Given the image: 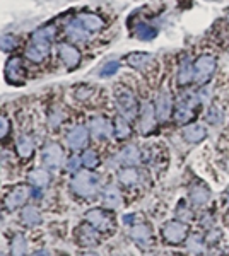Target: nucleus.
<instances>
[{
	"mask_svg": "<svg viewBox=\"0 0 229 256\" xmlns=\"http://www.w3.org/2000/svg\"><path fill=\"white\" fill-rule=\"evenodd\" d=\"M65 34H67V38L70 41H74V43H86V41L89 40V31L82 26L79 19L70 20L67 26H65Z\"/></svg>",
	"mask_w": 229,
	"mask_h": 256,
	"instance_id": "nucleus-14",
	"label": "nucleus"
},
{
	"mask_svg": "<svg viewBox=\"0 0 229 256\" xmlns=\"http://www.w3.org/2000/svg\"><path fill=\"white\" fill-rule=\"evenodd\" d=\"M99 186H101V180H99L98 174L91 172V169H86V171H79L76 176L70 181V188L76 193L77 196L82 198H93L96 196V193L99 192Z\"/></svg>",
	"mask_w": 229,
	"mask_h": 256,
	"instance_id": "nucleus-2",
	"label": "nucleus"
},
{
	"mask_svg": "<svg viewBox=\"0 0 229 256\" xmlns=\"http://www.w3.org/2000/svg\"><path fill=\"white\" fill-rule=\"evenodd\" d=\"M190 198L193 200L195 205H203L210 198V193L203 184H195V186L190 190Z\"/></svg>",
	"mask_w": 229,
	"mask_h": 256,
	"instance_id": "nucleus-29",
	"label": "nucleus"
},
{
	"mask_svg": "<svg viewBox=\"0 0 229 256\" xmlns=\"http://www.w3.org/2000/svg\"><path fill=\"white\" fill-rule=\"evenodd\" d=\"M57 30L50 24V26L41 28L31 36L29 43L24 50V56L33 62V64H41L50 55V48H52V41L55 38Z\"/></svg>",
	"mask_w": 229,
	"mask_h": 256,
	"instance_id": "nucleus-1",
	"label": "nucleus"
},
{
	"mask_svg": "<svg viewBox=\"0 0 229 256\" xmlns=\"http://www.w3.org/2000/svg\"><path fill=\"white\" fill-rule=\"evenodd\" d=\"M162 236L168 242H181L183 239L186 238V226L183 222H178V220H171L164 226L162 229Z\"/></svg>",
	"mask_w": 229,
	"mask_h": 256,
	"instance_id": "nucleus-13",
	"label": "nucleus"
},
{
	"mask_svg": "<svg viewBox=\"0 0 229 256\" xmlns=\"http://www.w3.org/2000/svg\"><path fill=\"white\" fill-rule=\"evenodd\" d=\"M26 251H28L26 239H24L23 234H16L11 242V254L12 256H24Z\"/></svg>",
	"mask_w": 229,
	"mask_h": 256,
	"instance_id": "nucleus-31",
	"label": "nucleus"
},
{
	"mask_svg": "<svg viewBox=\"0 0 229 256\" xmlns=\"http://www.w3.org/2000/svg\"><path fill=\"white\" fill-rule=\"evenodd\" d=\"M101 202H103V205H105V207H108V208L120 207V204H122V195H120L118 188H115L113 184L106 186L105 190H103Z\"/></svg>",
	"mask_w": 229,
	"mask_h": 256,
	"instance_id": "nucleus-21",
	"label": "nucleus"
},
{
	"mask_svg": "<svg viewBox=\"0 0 229 256\" xmlns=\"http://www.w3.org/2000/svg\"><path fill=\"white\" fill-rule=\"evenodd\" d=\"M226 200L229 202V190H227V193H226Z\"/></svg>",
	"mask_w": 229,
	"mask_h": 256,
	"instance_id": "nucleus-44",
	"label": "nucleus"
},
{
	"mask_svg": "<svg viewBox=\"0 0 229 256\" xmlns=\"http://www.w3.org/2000/svg\"><path fill=\"white\" fill-rule=\"evenodd\" d=\"M135 36L139 40H142V41H151L154 40L157 36V30L156 28H152V26H149V24H139V26L135 28Z\"/></svg>",
	"mask_w": 229,
	"mask_h": 256,
	"instance_id": "nucleus-32",
	"label": "nucleus"
},
{
	"mask_svg": "<svg viewBox=\"0 0 229 256\" xmlns=\"http://www.w3.org/2000/svg\"><path fill=\"white\" fill-rule=\"evenodd\" d=\"M227 16H229V10H227Z\"/></svg>",
	"mask_w": 229,
	"mask_h": 256,
	"instance_id": "nucleus-46",
	"label": "nucleus"
},
{
	"mask_svg": "<svg viewBox=\"0 0 229 256\" xmlns=\"http://www.w3.org/2000/svg\"><path fill=\"white\" fill-rule=\"evenodd\" d=\"M118 180H120V183L125 184V186H134V184L139 183L140 172L135 166H125L123 169L118 171Z\"/></svg>",
	"mask_w": 229,
	"mask_h": 256,
	"instance_id": "nucleus-23",
	"label": "nucleus"
},
{
	"mask_svg": "<svg viewBox=\"0 0 229 256\" xmlns=\"http://www.w3.org/2000/svg\"><path fill=\"white\" fill-rule=\"evenodd\" d=\"M193 80V65L190 64L188 58H183L180 62V68H178V86H188Z\"/></svg>",
	"mask_w": 229,
	"mask_h": 256,
	"instance_id": "nucleus-26",
	"label": "nucleus"
},
{
	"mask_svg": "<svg viewBox=\"0 0 229 256\" xmlns=\"http://www.w3.org/2000/svg\"><path fill=\"white\" fill-rule=\"evenodd\" d=\"M64 120H65V113L62 110H53L52 113H50V125L53 128L60 126L62 123H64Z\"/></svg>",
	"mask_w": 229,
	"mask_h": 256,
	"instance_id": "nucleus-37",
	"label": "nucleus"
},
{
	"mask_svg": "<svg viewBox=\"0 0 229 256\" xmlns=\"http://www.w3.org/2000/svg\"><path fill=\"white\" fill-rule=\"evenodd\" d=\"M207 135V130L203 125H198V123H193V125H188L183 130V138L186 140V142H191V144H197L200 142V140L205 138Z\"/></svg>",
	"mask_w": 229,
	"mask_h": 256,
	"instance_id": "nucleus-22",
	"label": "nucleus"
},
{
	"mask_svg": "<svg viewBox=\"0 0 229 256\" xmlns=\"http://www.w3.org/2000/svg\"><path fill=\"white\" fill-rule=\"evenodd\" d=\"M205 120H207V123H210V125H220V123H222V113H220L219 108L210 106L205 114Z\"/></svg>",
	"mask_w": 229,
	"mask_h": 256,
	"instance_id": "nucleus-35",
	"label": "nucleus"
},
{
	"mask_svg": "<svg viewBox=\"0 0 229 256\" xmlns=\"http://www.w3.org/2000/svg\"><path fill=\"white\" fill-rule=\"evenodd\" d=\"M21 220H23L24 226L28 227H36L41 222V214L40 210L35 207V205H29V207H24L23 212H21Z\"/></svg>",
	"mask_w": 229,
	"mask_h": 256,
	"instance_id": "nucleus-27",
	"label": "nucleus"
},
{
	"mask_svg": "<svg viewBox=\"0 0 229 256\" xmlns=\"http://www.w3.org/2000/svg\"><path fill=\"white\" fill-rule=\"evenodd\" d=\"M118 68H120L118 62L111 60V62H108V64L103 65V68H101V72H99V76H101V77H111V76H115V74L118 72Z\"/></svg>",
	"mask_w": 229,
	"mask_h": 256,
	"instance_id": "nucleus-36",
	"label": "nucleus"
},
{
	"mask_svg": "<svg viewBox=\"0 0 229 256\" xmlns=\"http://www.w3.org/2000/svg\"><path fill=\"white\" fill-rule=\"evenodd\" d=\"M209 96H210L209 89H207V88H202V89H200V92L197 94L198 102H200V104H202V102H207V101H209Z\"/></svg>",
	"mask_w": 229,
	"mask_h": 256,
	"instance_id": "nucleus-41",
	"label": "nucleus"
},
{
	"mask_svg": "<svg viewBox=\"0 0 229 256\" xmlns=\"http://www.w3.org/2000/svg\"><path fill=\"white\" fill-rule=\"evenodd\" d=\"M6 80L11 86H23L26 80V68L23 65V60L19 56H11L6 64V70H4Z\"/></svg>",
	"mask_w": 229,
	"mask_h": 256,
	"instance_id": "nucleus-5",
	"label": "nucleus"
},
{
	"mask_svg": "<svg viewBox=\"0 0 229 256\" xmlns=\"http://www.w3.org/2000/svg\"><path fill=\"white\" fill-rule=\"evenodd\" d=\"M215 70V58L212 55H202L200 58L193 64V80L197 84H207L209 79L214 76Z\"/></svg>",
	"mask_w": 229,
	"mask_h": 256,
	"instance_id": "nucleus-4",
	"label": "nucleus"
},
{
	"mask_svg": "<svg viewBox=\"0 0 229 256\" xmlns=\"http://www.w3.org/2000/svg\"><path fill=\"white\" fill-rule=\"evenodd\" d=\"M81 162H82V159L79 158V156H72V158L67 160V171H70V172L77 171L79 164H81Z\"/></svg>",
	"mask_w": 229,
	"mask_h": 256,
	"instance_id": "nucleus-39",
	"label": "nucleus"
},
{
	"mask_svg": "<svg viewBox=\"0 0 229 256\" xmlns=\"http://www.w3.org/2000/svg\"><path fill=\"white\" fill-rule=\"evenodd\" d=\"M58 56H60L62 64L69 70H74L81 64V52L70 43H60L58 44Z\"/></svg>",
	"mask_w": 229,
	"mask_h": 256,
	"instance_id": "nucleus-10",
	"label": "nucleus"
},
{
	"mask_svg": "<svg viewBox=\"0 0 229 256\" xmlns=\"http://www.w3.org/2000/svg\"><path fill=\"white\" fill-rule=\"evenodd\" d=\"M81 20V24L86 28L89 32H96V31H101L105 28V20L103 18H99L98 14H91V12H86V14H81L77 18Z\"/></svg>",
	"mask_w": 229,
	"mask_h": 256,
	"instance_id": "nucleus-19",
	"label": "nucleus"
},
{
	"mask_svg": "<svg viewBox=\"0 0 229 256\" xmlns=\"http://www.w3.org/2000/svg\"><path fill=\"white\" fill-rule=\"evenodd\" d=\"M89 128H86L84 125H76L74 128H70L67 137V146L72 148V150H79V148H82L87 144V140H89Z\"/></svg>",
	"mask_w": 229,
	"mask_h": 256,
	"instance_id": "nucleus-11",
	"label": "nucleus"
},
{
	"mask_svg": "<svg viewBox=\"0 0 229 256\" xmlns=\"http://www.w3.org/2000/svg\"><path fill=\"white\" fill-rule=\"evenodd\" d=\"M31 256H50L48 251H45V250H41V251H36V253H33Z\"/></svg>",
	"mask_w": 229,
	"mask_h": 256,
	"instance_id": "nucleus-42",
	"label": "nucleus"
},
{
	"mask_svg": "<svg viewBox=\"0 0 229 256\" xmlns=\"http://www.w3.org/2000/svg\"><path fill=\"white\" fill-rule=\"evenodd\" d=\"M152 60V55L151 53H145V52H134L127 56V64L134 68H144L149 62Z\"/></svg>",
	"mask_w": 229,
	"mask_h": 256,
	"instance_id": "nucleus-28",
	"label": "nucleus"
},
{
	"mask_svg": "<svg viewBox=\"0 0 229 256\" xmlns=\"http://www.w3.org/2000/svg\"><path fill=\"white\" fill-rule=\"evenodd\" d=\"M29 181H31L33 186L36 188H47L50 184V181H52V176H50V172L47 169L40 168V169H33L31 172H29Z\"/></svg>",
	"mask_w": 229,
	"mask_h": 256,
	"instance_id": "nucleus-25",
	"label": "nucleus"
},
{
	"mask_svg": "<svg viewBox=\"0 0 229 256\" xmlns=\"http://www.w3.org/2000/svg\"><path fill=\"white\" fill-rule=\"evenodd\" d=\"M132 134V126H130V122H128L127 118H123L122 114L120 116L115 118L113 122V135L118 140H125L128 138Z\"/></svg>",
	"mask_w": 229,
	"mask_h": 256,
	"instance_id": "nucleus-24",
	"label": "nucleus"
},
{
	"mask_svg": "<svg viewBox=\"0 0 229 256\" xmlns=\"http://www.w3.org/2000/svg\"><path fill=\"white\" fill-rule=\"evenodd\" d=\"M41 159H43V164L50 169H58L64 166L65 160V154L64 148H62L60 144L52 142L48 146L43 147V152H41Z\"/></svg>",
	"mask_w": 229,
	"mask_h": 256,
	"instance_id": "nucleus-6",
	"label": "nucleus"
},
{
	"mask_svg": "<svg viewBox=\"0 0 229 256\" xmlns=\"http://www.w3.org/2000/svg\"><path fill=\"white\" fill-rule=\"evenodd\" d=\"M191 118H193V108H191L190 104H186V102L180 101L178 108L174 110V120H176L178 123H186V122H190Z\"/></svg>",
	"mask_w": 229,
	"mask_h": 256,
	"instance_id": "nucleus-30",
	"label": "nucleus"
},
{
	"mask_svg": "<svg viewBox=\"0 0 229 256\" xmlns=\"http://www.w3.org/2000/svg\"><path fill=\"white\" fill-rule=\"evenodd\" d=\"M156 108L151 104V102H147V104H144V108L140 110V132L142 134H151L154 130V126H156Z\"/></svg>",
	"mask_w": 229,
	"mask_h": 256,
	"instance_id": "nucleus-15",
	"label": "nucleus"
},
{
	"mask_svg": "<svg viewBox=\"0 0 229 256\" xmlns=\"http://www.w3.org/2000/svg\"><path fill=\"white\" fill-rule=\"evenodd\" d=\"M86 220L91 226L96 227L99 232H108V230L113 229V217L103 208H93L86 212Z\"/></svg>",
	"mask_w": 229,
	"mask_h": 256,
	"instance_id": "nucleus-7",
	"label": "nucleus"
},
{
	"mask_svg": "<svg viewBox=\"0 0 229 256\" xmlns=\"http://www.w3.org/2000/svg\"><path fill=\"white\" fill-rule=\"evenodd\" d=\"M11 132V123L9 120H7V116H4V114H0V138L7 137Z\"/></svg>",
	"mask_w": 229,
	"mask_h": 256,
	"instance_id": "nucleus-38",
	"label": "nucleus"
},
{
	"mask_svg": "<svg viewBox=\"0 0 229 256\" xmlns=\"http://www.w3.org/2000/svg\"><path fill=\"white\" fill-rule=\"evenodd\" d=\"M130 238L134 239L137 244L149 246V244H151L152 234H151V229H149L145 224H137V226H134L130 229Z\"/></svg>",
	"mask_w": 229,
	"mask_h": 256,
	"instance_id": "nucleus-20",
	"label": "nucleus"
},
{
	"mask_svg": "<svg viewBox=\"0 0 229 256\" xmlns=\"http://www.w3.org/2000/svg\"><path fill=\"white\" fill-rule=\"evenodd\" d=\"M31 186L29 184H19V186L12 188L9 192V195L4 198V204H6L7 210H16L19 207H23L28 202V198L31 196Z\"/></svg>",
	"mask_w": 229,
	"mask_h": 256,
	"instance_id": "nucleus-8",
	"label": "nucleus"
},
{
	"mask_svg": "<svg viewBox=\"0 0 229 256\" xmlns=\"http://www.w3.org/2000/svg\"><path fill=\"white\" fill-rule=\"evenodd\" d=\"M140 159H142L140 158V152L135 146L123 147L122 150H120L118 158H116V160H118L120 164H123V166H137V164L140 162Z\"/></svg>",
	"mask_w": 229,
	"mask_h": 256,
	"instance_id": "nucleus-18",
	"label": "nucleus"
},
{
	"mask_svg": "<svg viewBox=\"0 0 229 256\" xmlns=\"http://www.w3.org/2000/svg\"><path fill=\"white\" fill-rule=\"evenodd\" d=\"M79 256H98L96 253H89V251H87V253H82V254H79Z\"/></svg>",
	"mask_w": 229,
	"mask_h": 256,
	"instance_id": "nucleus-43",
	"label": "nucleus"
},
{
	"mask_svg": "<svg viewBox=\"0 0 229 256\" xmlns=\"http://www.w3.org/2000/svg\"><path fill=\"white\" fill-rule=\"evenodd\" d=\"M0 220H2V212H0Z\"/></svg>",
	"mask_w": 229,
	"mask_h": 256,
	"instance_id": "nucleus-45",
	"label": "nucleus"
},
{
	"mask_svg": "<svg viewBox=\"0 0 229 256\" xmlns=\"http://www.w3.org/2000/svg\"><path fill=\"white\" fill-rule=\"evenodd\" d=\"M115 99H116V108H118L120 114H122L123 118L132 122V120H135L139 116V102H137L132 90H128L125 88L116 89Z\"/></svg>",
	"mask_w": 229,
	"mask_h": 256,
	"instance_id": "nucleus-3",
	"label": "nucleus"
},
{
	"mask_svg": "<svg viewBox=\"0 0 229 256\" xmlns=\"http://www.w3.org/2000/svg\"><path fill=\"white\" fill-rule=\"evenodd\" d=\"M16 150H18V156L21 159H29L33 154H35V142H33L31 135H19L18 140H16Z\"/></svg>",
	"mask_w": 229,
	"mask_h": 256,
	"instance_id": "nucleus-17",
	"label": "nucleus"
},
{
	"mask_svg": "<svg viewBox=\"0 0 229 256\" xmlns=\"http://www.w3.org/2000/svg\"><path fill=\"white\" fill-rule=\"evenodd\" d=\"M0 256H2V254H0Z\"/></svg>",
	"mask_w": 229,
	"mask_h": 256,
	"instance_id": "nucleus-47",
	"label": "nucleus"
},
{
	"mask_svg": "<svg viewBox=\"0 0 229 256\" xmlns=\"http://www.w3.org/2000/svg\"><path fill=\"white\" fill-rule=\"evenodd\" d=\"M89 134L94 140H108L113 135V125L105 116H93L89 120Z\"/></svg>",
	"mask_w": 229,
	"mask_h": 256,
	"instance_id": "nucleus-9",
	"label": "nucleus"
},
{
	"mask_svg": "<svg viewBox=\"0 0 229 256\" xmlns=\"http://www.w3.org/2000/svg\"><path fill=\"white\" fill-rule=\"evenodd\" d=\"M91 92H93V89H87L86 86H82V88H79L76 90V94L79 96V99H86V98H89L91 96Z\"/></svg>",
	"mask_w": 229,
	"mask_h": 256,
	"instance_id": "nucleus-40",
	"label": "nucleus"
},
{
	"mask_svg": "<svg viewBox=\"0 0 229 256\" xmlns=\"http://www.w3.org/2000/svg\"><path fill=\"white\" fill-rule=\"evenodd\" d=\"M82 159V166H84L86 169H94L96 166L99 164V156L96 150H91V148H87V150H84V154L81 156Z\"/></svg>",
	"mask_w": 229,
	"mask_h": 256,
	"instance_id": "nucleus-33",
	"label": "nucleus"
},
{
	"mask_svg": "<svg viewBox=\"0 0 229 256\" xmlns=\"http://www.w3.org/2000/svg\"><path fill=\"white\" fill-rule=\"evenodd\" d=\"M99 230L96 229L93 226H81L77 229V241L81 242L82 246L86 248H91V246H96L99 242Z\"/></svg>",
	"mask_w": 229,
	"mask_h": 256,
	"instance_id": "nucleus-16",
	"label": "nucleus"
},
{
	"mask_svg": "<svg viewBox=\"0 0 229 256\" xmlns=\"http://www.w3.org/2000/svg\"><path fill=\"white\" fill-rule=\"evenodd\" d=\"M154 108H156V116L159 122H168L169 116L173 114V101H171L169 92L161 90L156 98V104H154Z\"/></svg>",
	"mask_w": 229,
	"mask_h": 256,
	"instance_id": "nucleus-12",
	"label": "nucleus"
},
{
	"mask_svg": "<svg viewBox=\"0 0 229 256\" xmlns=\"http://www.w3.org/2000/svg\"><path fill=\"white\" fill-rule=\"evenodd\" d=\"M16 48H18V38H16V36L7 34V36H4V38H0V50H2V52L9 53Z\"/></svg>",
	"mask_w": 229,
	"mask_h": 256,
	"instance_id": "nucleus-34",
	"label": "nucleus"
}]
</instances>
